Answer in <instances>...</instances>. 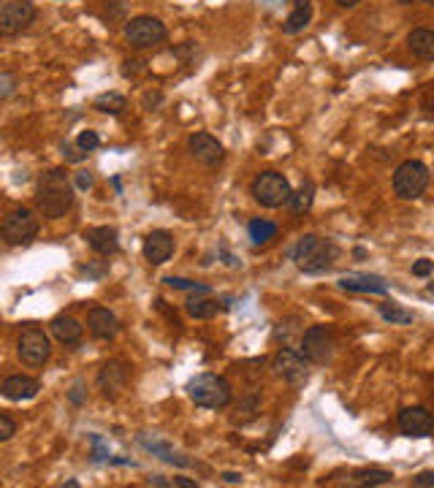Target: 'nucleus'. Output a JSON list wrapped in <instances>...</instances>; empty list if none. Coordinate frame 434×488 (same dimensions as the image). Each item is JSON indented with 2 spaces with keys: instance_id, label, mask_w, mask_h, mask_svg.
Wrapping results in <instances>:
<instances>
[{
  "instance_id": "obj_1",
  "label": "nucleus",
  "mask_w": 434,
  "mask_h": 488,
  "mask_svg": "<svg viewBox=\"0 0 434 488\" xmlns=\"http://www.w3.org/2000/svg\"><path fill=\"white\" fill-rule=\"evenodd\" d=\"M36 206L49 220H57L74 206V187L68 182L65 168H52L49 174H43L39 193H36Z\"/></svg>"
},
{
  "instance_id": "obj_2",
  "label": "nucleus",
  "mask_w": 434,
  "mask_h": 488,
  "mask_svg": "<svg viewBox=\"0 0 434 488\" xmlns=\"http://www.w3.org/2000/svg\"><path fill=\"white\" fill-rule=\"evenodd\" d=\"M337 258H339V247L331 242V239H326V236L307 233V236H301L299 244L293 247V264H296L299 271H304V274L329 271Z\"/></svg>"
},
{
  "instance_id": "obj_3",
  "label": "nucleus",
  "mask_w": 434,
  "mask_h": 488,
  "mask_svg": "<svg viewBox=\"0 0 434 488\" xmlns=\"http://www.w3.org/2000/svg\"><path fill=\"white\" fill-rule=\"evenodd\" d=\"M187 396L196 407H204V409H223L231 405L233 399V391L228 386L226 377L220 374H212V372H201L196 374L190 383H187Z\"/></svg>"
},
{
  "instance_id": "obj_4",
  "label": "nucleus",
  "mask_w": 434,
  "mask_h": 488,
  "mask_svg": "<svg viewBox=\"0 0 434 488\" xmlns=\"http://www.w3.org/2000/svg\"><path fill=\"white\" fill-rule=\"evenodd\" d=\"M250 193H252L255 201L261 206H266V209H280V206L290 203V198H293L290 182L280 171H261L252 179V184H250Z\"/></svg>"
},
{
  "instance_id": "obj_5",
  "label": "nucleus",
  "mask_w": 434,
  "mask_h": 488,
  "mask_svg": "<svg viewBox=\"0 0 434 488\" xmlns=\"http://www.w3.org/2000/svg\"><path fill=\"white\" fill-rule=\"evenodd\" d=\"M429 187V168L421 161H405L393 171V193L402 201H415Z\"/></svg>"
},
{
  "instance_id": "obj_6",
  "label": "nucleus",
  "mask_w": 434,
  "mask_h": 488,
  "mask_svg": "<svg viewBox=\"0 0 434 488\" xmlns=\"http://www.w3.org/2000/svg\"><path fill=\"white\" fill-rule=\"evenodd\" d=\"M165 39H168V30L158 17L142 14V17L128 20V25H125V41L133 49H152V46L163 43Z\"/></svg>"
},
{
  "instance_id": "obj_7",
  "label": "nucleus",
  "mask_w": 434,
  "mask_h": 488,
  "mask_svg": "<svg viewBox=\"0 0 434 488\" xmlns=\"http://www.w3.org/2000/svg\"><path fill=\"white\" fill-rule=\"evenodd\" d=\"M0 231H3L6 244H11V247H27V244L39 236V217L30 209L22 206V209H14V212L6 215Z\"/></svg>"
},
{
  "instance_id": "obj_8",
  "label": "nucleus",
  "mask_w": 434,
  "mask_h": 488,
  "mask_svg": "<svg viewBox=\"0 0 434 488\" xmlns=\"http://www.w3.org/2000/svg\"><path fill=\"white\" fill-rule=\"evenodd\" d=\"M271 369L277 377H283L288 386L301 388L310 380V364L304 358V353H296L290 347H283L274 358H271Z\"/></svg>"
},
{
  "instance_id": "obj_9",
  "label": "nucleus",
  "mask_w": 434,
  "mask_h": 488,
  "mask_svg": "<svg viewBox=\"0 0 434 488\" xmlns=\"http://www.w3.org/2000/svg\"><path fill=\"white\" fill-rule=\"evenodd\" d=\"M36 22V6L30 0H6L0 8V33L17 36Z\"/></svg>"
},
{
  "instance_id": "obj_10",
  "label": "nucleus",
  "mask_w": 434,
  "mask_h": 488,
  "mask_svg": "<svg viewBox=\"0 0 434 488\" xmlns=\"http://www.w3.org/2000/svg\"><path fill=\"white\" fill-rule=\"evenodd\" d=\"M301 353L312 364H329L334 355V334L326 325H310L301 337Z\"/></svg>"
},
{
  "instance_id": "obj_11",
  "label": "nucleus",
  "mask_w": 434,
  "mask_h": 488,
  "mask_svg": "<svg viewBox=\"0 0 434 488\" xmlns=\"http://www.w3.org/2000/svg\"><path fill=\"white\" fill-rule=\"evenodd\" d=\"M17 353L25 366H43L52 355L49 337L41 328H27V331H22L20 342H17Z\"/></svg>"
},
{
  "instance_id": "obj_12",
  "label": "nucleus",
  "mask_w": 434,
  "mask_h": 488,
  "mask_svg": "<svg viewBox=\"0 0 434 488\" xmlns=\"http://www.w3.org/2000/svg\"><path fill=\"white\" fill-rule=\"evenodd\" d=\"M187 152L204 165H220L223 158H226L223 144L217 142L212 133H193L187 139Z\"/></svg>"
},
{
  "instance_id": "obj_13",
  "label": "nucleus",
  "mask_w": 434,
  "mask_h": 488,
  "mask_svg": "<svg viewBox=\"0 0 434 488\" xmlns=\"http://www.w3.org/2000/svg\"><path fill=\"white\" fill-rule=\"evenodd\" d=\"M399 428H402V434L415 437V440L429 437L434 431V415L426 407H405L399 412Z\"/></svg>"
},
{
  "instance_id": "obj_14",
  "label": "nucleus",
  "mask_w": 434,
  "mask_h": 488,
  "mask_svg": "<svg viewBox=\"0 0 434 488\" xmlns=\"http://www.w3.org/2000/svg\"><path fill=\"white\" fill-rule=\"evenodd\" d=\"M87 328H90V334L95 337V339H114L117 337V331H120V320H117V315L114 312H109L106 306H93L90 312H87Z\"/></svg>"
},
{
  "instance_id": "obj_15",
  "label": "nucleus",
  "mask_w": 434,
  "mask_h": 488,
  "mask_svg": "<svg viewBox=\"0 0 434 488\" xmlns=\"http://www.w3.org/2000/svg\"><path fill=\"white\" fill-rule=\"evenodd\" d=\"M3 396L8 402H27V399H36L39 391H41V383L36 377H27V374H11L3 380Z\"/></svg>"
},
{
  "instance_id": "obj_16",
  "label": "nucleus",
  "mask_w": 434,
  "mask_h": 488,
  "mask_svg": "<svg viewBox=\"0 0 434 488\" xmlns=\"http://www.w3.org/2000/svg\"><path fill=\"white\" fill-rule=\"evenodd\" d=\"M142 250H144V258L149 264L161 266L174 255V236L168 231H152V233H147Z\"/></svg>"
},
{
  "instance_id": "obj_17",
  "label": "nucleus",
  "mask_w": 434,
  "mask_h": 488,
  "mask_svg": "<svg viewBox=\"0 0 434 488\" xmlns=\"http://www.w3.org/2000/svg\"><path fill=\"white\" fill-rule=\"evenodd\" d=\"M128 386V366L123 361H109V364L101 366L98 372V388L104 391V396L114 399L120 396V391Z\"/></svg>"
},
{
  "instance_id": "obj_18",
  "label": "nucleus",
  "mask_w": 434,
  "mask_h": 488,
  "mask_svg": "<svg viewBox=\"0 0 434 488\" xmlns=\"http://www.w3.org/2000/svg\"><path fill=\"white\" fill-rule=\"evenodd\" d=\"M84 239L87 244L98 252V255H117L120 252V236H117V231L111 228V225H98V228H90L87 233H84Z\"/></svg>"
},
{
  "instance_id": "obj_19",
  "label": "nucleus",
  "mask_w": 434,
  "mask_h": 488,
  "mask_svg": "<svg viewBox=\"0 0 434 488\" xmlns=\"http://www.w3.org/2000/svg\"><path fill=\"white\" fill-rule=\"evenodd\" d=\"M339 287L342 290H351V293H388V283L377 274H345L339 277Z\"/></svg>"
},
{
  "instance_id": "obj_20",
  "label": "nucleus",
  "mask_w": 434,
  "mask_h": 488,
  "mask_svg": "<svg viewBox=\"0 0 434 488\" xmlns=\"http://www.w3.org/2000/svg\"><path fill=\"white\" fill-rule=\"evenodd\" d=\"M49 328H52L55 339L62 342V345H76L84 334V325L79 323L76 318H71V315H57V318L49 323Z\"/></svg>"
},
{
  "instance_id": "obj_21",
  "label": "nucleus",
  "mask_w": 434,
  "mask_h": 488,
  "mask_svg": "<svg viewBox=\"0 0 434 488\" xmlns=\"http://www.w3.org/2000/svg\"><path fill=\"white\" fill-rule=\"evenodd\" d=\"M407 43H410V52L418 60H434V30L415 27L413 33L407 36Z\"/></svg>"
},
{
  "instance_id": "obj_22",
  "label": "nucleus",
  "mask_w": 434,
  "mask_h": 488,
  "mask_svg": "<svg viewBox=\"0 0 434 488\" xmlns=\"http://www.w3.org/2000/svg\"><path fill=\"white\" fill-rule=\"evenodd\" d=\"M310 22H312V3H310V0H296L293 11L285 17L283 30H285V36H296V33H301V30H304Z\"/></svg>"
},
{
  "instance_id": "obj_23",
  "label": "nucleus",
  "mask_w": 434,
  "mask_h": 488,
  "mask_svg": "<svg viewBox=\"0 0 434 488\" xmlns=\"http://www.w3.org/2000/svg\"><path fill=\"white\" fill-rule=\"evenodd\" d=\"M185 309L190 318L209 320V318H217V315L226 309V304H220V301H215V299H190Z\"/></svg>"
},
{
  "instance_id": "obj_24",
  "label": "nucleus",
  "mask_w": 434,
  "mask_h": 488,
  "mask_svg": "<svg viewBox=\"0 0 434 488\" xmlns=\"http://www.w3.org/2000/svg\"><path fill=\"white\" fill-rule=\"evenodd\" d=\"M353 483L355 486H388L393 483V475L388 469H358L353 475Z\"/></svg>"
},
{
  "instance_id": "obj_25",
  "label": "nucleus",
  "mask_w": 434,
  "mask_h": 488,
  "mask_svg": "<svg viewBox=\"0 0 434 488\" xmlns=\"http://www.w3.org/2000/svg\"><path fill=\"white\" fill-rule=\"evenodd\" d=\"M312 201H315V184H312V179H304V184L290 198V212L293 215H304V212L312 209Z\"/></svg>"
},
{
  "instance_id": "obj_26",
  "label": "nucleus",
  "mask_w": 434,
  "mask_h": 488,
  "mask_svg": "<svg viewBox=\"0 0 434 488\" xmlns=\"http://www.w3.org/2000/svg\"><path fill=\"white\" fill-rule=\"evenodd\" d=\"M128 106L125 101V95L120 93H101L95 101H93V109H98V111H104V114H123V109Z\"/></svg>"
},
{
  "instance_id": "obj_27",
  "label": "nucleus",
  "mask_w": 434,
  "mask_h": 488,
  "mask_svg": "<svg viewBox=\"0 0 434 488\" xmlns=\"http://www.w3.org/2000/svg\"><path fill=\"white\" fill-rule=\"evenodd\" d=\"M139 442H142V445H144L147 450L158 453V456H161L163 461H168V464H177V467H187V464H190L185 456H177V453H174L171 447L165 445V442H161V440H147V437H142Z\"/></svg>"
},
{
  "instance_id": "obj_28",
  "label": "nucleus",
  "mask_w": 434,
  "mask_h": 488,
  "mask_svg": "<svg viewBox=\"0 0 434 488\" xmlns=\"http://www.w3.org/2000/svg\"><path fill=\"white\" fill-rule=\"evenodd\" d=\"M247 231H250V239H252V244H269L271 239L277 236V225L269 223V220H261V217L250 220Z\"/></svg>"
},
{
  "instance_id": "obj_29",
  "label": "nucleus",
  "mask_w": 434,
  "mask_h": 488,
  "mask_svg": "<svg viewBox=\"0 0 434 488\" xmlns=\"http://www.w3.org/2000/svg\"><path fill=\"white\" fill-rule=\"evenodd\" d=\"M380 315H383V320H388V323H393V325H407L415 320V315L410 309H402V306L393 304V301L380 304Z\"/></svg>"
},
{
  "instance_id": "obj_30",
  "label": "nucleus",
  "mask_w": 434,
  "mask_h": 488,
  "mask_svg": "<svg viewBox=\"0 0 434 488\" xmlns=\"http://www.w3.org/2000/svg\"><path fill=\"white\" fill-rule=\"evenodd\" d=\"M168 287H177V290H196V293H209V285L204 283H193V280H182V277H165Z\"/></svg>"
},
{
  "instance_id": "obj_31",
  "label": "nucleus",
  "mask_w": 434,
  "mask_h": 488,
  "mask_svg": "<svg viewBox=\"0 0 434 488\" xmlns=\"http://www.w3.org/2000/svg\"><path fill=\"white\" fill-rule=\"evenodd\" d=\"M98 144H101V139H98V133H95V130H82V133H79V139H76V147H79L82 152H93Z\"/></svg>"
},
{
  "instance_id": "obj_32",
  "label": "nucleus",
  "mask_w": 434,
  "mask_h": 488,
  "mask_svg": "<svg viewBox=\"0 0 434 488\" xmlns=\"http://www.w3.org/2000/svg\"><path fill=\"white\" fill-rule=\"evenodd\" d=\"M90 442H93V461H95V464H101V461H111L109 450L104 447V440H101L98 434H93V437H90Z\"/></svg>"
},
{
  "instance_id": "obj_33",
  "label": "nucleus",
  "mask_w": 434,
  "mask_h": 488,
  "mask_svg": "<svg viewBox=\"0 0 434 488\" xmlns=\"http://www.w3.org/2000/svg\"><path fill=\"white\" fill-rule=\"evenodd\" d=\"M14 87H17V79H14V74L3 71V74H0V98H3V101H6V98H11Z\"/></svg>"
},
{
  "instance_id": "obj_34",
  "label": "nucleus",
  "mask_w": 434,
  "mask_h": 488,
  "mask_svg": "<svg viewBox=\"0 0 434 488\" xmlns=\"http://www.w3.org/2000/svg\"><path fill=\"white\" fill-rule=\"evenodd\" d=\"M17 434V423L11 421V415H0V442H8Z\"/></svg>"
},
{
  "instance_id": "obj_35",
  "label": "nucleus",
  "mask_w": 434,
  "mask_h": 488,
  "mask_svg": "<svg viewBox=\"0 0 434 488\" xmlns=\"http://www.w3.org/2000/svg\"><path fill=\"white\" fill-rule=\"evenodd\" d=\"M144 71H147L144 60H125L123 62V76H128V79H136V76L144 74Z\"/></svg>"
},
{
  "instance_id": "obj_36",
  "label": "nucleus",
  "mask_w": 434,
  "mask_h": 488,
  "mask_svg": "<svg viewBox=\"0 0 434 488\" xmlns=\"http://www.w3.org/2000/svg\"><path fill=\"white\" fill-rule=\"evenodd\" d=\"M434 271V261H426V258H421L418 264H413V274L415 277H429Z\"/></svg>"
},
{
  "instance_id": "obj_37",
  "label": "nucleus",
  "mask_w": 434,
  "mask_h": 488,
  "mask_svg": "<svg viewBox=\"0 0 434 488\" xmlns=\"http://www.w3.org/2000/svg\"><path fill=\"white\" fill-rule=\"evenodd\" d=\"M93 182H95V179H93L90 171H79V174H76V187H79V190H90Z\"/></svg>"
},
{
  "instance_id": "obj_38",
  "label": "nucleus",
  "mask_w": 434,
  "mask_h": 488,
  "mask_svg": "<svg viewBox=\"0 0 434 488\" xmlns=\"http://www.w3.org/2000/svg\"><path fill=\"white\" fill-rule=\"evenodd\" d=\"M415 486H434V472H421L413 477Z\"/></svg>"
},
{
  "instance_id": "obj_39",
  "label": "nucleus",
  "mask_w": 434,
  "mask_h": 488,
  "mask_svg": "<svg viewBox=\"0 0 434 488\" xmlns=\"http://www.w3.org/2000/svg\"><path fill=\"white\" fill-rule=\"evenodd\" d=\"M68 399H71L74 405H82V402H84V388L79 386V383H76V386L71 388V393H68Z\"/></svg>"
},
{
  "instance_id": "obj_40",
  "label": "nucleus",
  "mask_w": 434,
  "mask_h": 488,
  "mask_svg": "<svg viewBox=\"0 0 434 488\" xmlns=\"http://www.w3.org/2000/svg\"><path fill=\"white\" fill-rule=\"evenodd\" d=\"M62 155H65V158H68V161H82L84 155H87V152H82V149H79V152H76V149H74V147H62Z\"/></svg>"
},
{
  "instance_id": "obj_41",
  "label": "nucleus",
  "mask_w": 434,
  "mask_h": 488,
  "mask_svg": "<svg viewBox=\"0 0 434 488\" xmlns=\"http://www.w3.org/2000/svg\"><path fill=\"white\" fill-rule=\"evenodd\" d=\"M171 486H179V488H196L198 483L196 480H187V477H174L171 480Z\"/></svg>"
},
{
  "instance_id": "obj_42",
  "label": "nucleus",
  "mask_w": 434,
  "mask_h": 488,
  "mask_svg": "<svg viewBox=\"0 0 434 488\" xmlns=\"http://www.w3.org/2000/svg\"><path fill=\"white\" fill-rule=\"evenodd\" d=\"M149 483H152V486H171V480H165V477H161V475L149 477Z\"/></svg>"
},
{
  "instance_id": "obj_43",
  "label": "nucleus",
  "mask_w": 434,
  "mask_h": 488,
  "mask_svg": "<svg viewBox=\"0 0 434 488\" xmlns=\"http://www.w3.org/2000/svg\"><path fill=\"white\" fill-rule=\"evenodd\" d=\"M223 477H226V483H239L242 480V475H236V472H226Z\"/></svg>"
},
{
  "instance_id": "obj_44",
  "label": "nucleus",
  "mask_w": 434,
  "mask_h": 488,
  "mask_svg": "<svg viewBox=\"0 0 434 488\" xmlns=\"http://www.w3.org/2000/svg\"><path fill=\"white\" fill-rule=\"evenodd\" d=\"M337 3H339V6H342V8H353V6H358V3H361V0H337Z\"/></svg>"
},
{
  "instance_id": "obj_45",
  "label": "nucleus",
  "mask_w": 434,
  "mask_h": 488,
  "mask_svg": "<svg viewBox=\"0 0 434 488\" xmlns=\"http://www.w3.org/2000/svg\"><path fill=\"white\" fill-rule=\"evenodd\" d=\"M399 3H402V6H407V3H415V0H399Z\"/></svg>"
},
{
  "instance_id": "obj_46",
  "label": "nucleus",
  "mask_w": 434,
  "mask_h": 488,
  "mask_svg": "<svg viewBox=\"0 0 434 488\" xmlns=\"http://www.w3.org/2000/svg\"><path fill=\"white\" fill-rule=\"evenodd\" d=\"M426 3H432V6H434V0H426Z\"/></svg>"
}]
</instances>
